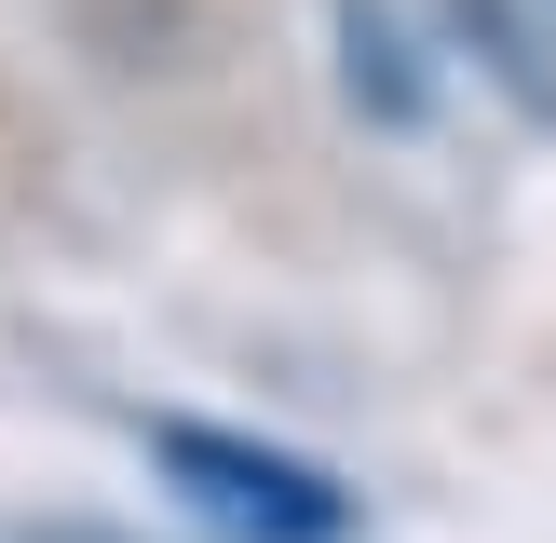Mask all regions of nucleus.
Masks as SVG:
<instances>
[{"label": "nucleus", "instance_id": "nucleus-1", "mask_svg": "<svg viewBox=\"0 0 556 543\" xmlns=\"http://www.w3.org/2000/svg\"><path fill=\"white\" fill-rule=\"evenodd\" d=\"M150 476L217 543H353V516H367L326 462L271 449V434H231V421H150Z\"/></svg>", "mask_w": 556, "mask_h": 543}, {"label": "nucleus", "instance_id": "nucleus-2", "mask_svg": "<svg viewBox=\"0 0 556 543\" xmlns=\"http://www.w3.org/2000/svg\"><path fill=\"white\" fill-rule=\"evenodd\" d=\"M340 81H353L367 123H421L434 109V68H421V41H407L394 0H340Z\"/></svg>", "mask_w": 556, "mask_h": 543}, {"label": "nucleus", "instance_id": "nucleus-3", "mask_svg": "<svg viewBox=\"0 0 556 543\" xmlns=\"http://www.w3.org/2000/svg\"><path fill=\"white\" fill-rule=\"evenodd\" d=\"M448 27L476 41V68L503 81L530 123H556V68H543V41H530V27H516V0H448Z\"/></svg>", "mask_w": 556, "mask_h": 543}]
</instances>
